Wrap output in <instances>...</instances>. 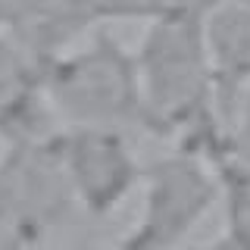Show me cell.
<instances>
[{"mask_svg":"<svg viewBox=\"0 0 250 250\" xmlns=\"http://www.w3.org/2000/svg\"><path fill=\"white\" fill-rule=\"evenodd\" d=\"M141 84V106L156 119H182L200 106L209 82L207 31L191 13L178 10L156 22L135 62Z\"/></svg>","mask_w":250,"mask_h":250,"instance_id":"obj_1","label":"cell"},{"mask_svg":"<svg viewBox=\"0 0 250 250\" xmlns=\"http://www.w3.org/2000/svg\"><path fill=\"white\" fill-rule=\"evenodd\" d=\"M50 94L57 109L75 125L119 128L125 116L141 109L138 66L109 38H97L75 57L57 62Z\"/></svg>","mask_w":250,"mask_h":250,"instance_id":"obj_2","label":"cell"},{"mask_svg":"<svg viewBox=\"0 0 250 250\" xmlns=\"http://www.w3.org/2000/svg\"><path fill=\"white\" fill-rule=\"evenodd\" d=\"M213 203V182L197 160L172 156L150 172L141 229L128 250H169Z\"/></svg>","mask_w":250,"mask_h":250,"instance_id":"obj_3","label":"cell"},{"mask_svg":"<svg viewBox=\"0 0 250 250\" xmlns=\"http://www.w3.org/2000/svg\"><path fill=\"white\" fill-rule=\"evenodd\" d=\"M60 163L72 194L94 213H106L135 185V160L116 128L75 125V131L62 141Z\"/></svg>","mask_w":250,"mask_h":250,"instance_id":"obj_4","label":"cell"},{"mask_svg":"<svg viewBox=\"0 0 250 250\" xmlns=\"http://www.w3.org/2000/svg\"><path fill=\"white\" fill-rule=\"evenodd\" d=\"M203 31L209 57H219L225 66L250 69V13H222L203 25Z\"/></svg>","mask_w":250,"mask_h":250,"instance_id":"obj_5","label":"cell"}]
</instances>
